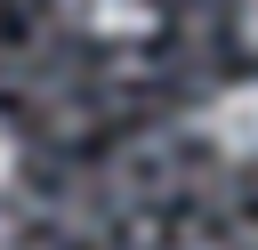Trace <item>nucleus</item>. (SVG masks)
<instances>
[{
  "instance_id": "39448f33",
  "label": "nucleus",
  "mask_w": 258,
  "mask_h": 250,
  "mask_svg": "<svg viewBox=\"0 0 258 250\" xmlns=\"http://www.w3.org/2000/svg\"><path fill=\"white\" fill-rule=\"evenodd\" d=\"M0 250H16V234H8V218H0Z\"/></svg>"
},
{
  "instance_id": "20e7f679",
  "label": "nucleus",
  "mask_w": 258,
  "mask_h": 250,
  "mask_svg": "<svg viewBox=\"0 0 258 250\" xmlns=\"http://www.w3.org/2000/svg\"><path fill=\"white\" fill-rule=\"evenodd\" d=\"M242 40L258 48V0H242Z\"/></svg>"
},
{
  "instance_id": "f257e3e1",
  "label": "nucleus",
  "mask_w": 258,
  "mask_h": 250,
  "mask_svg": "<svg viewBox=\"0 0 258 250\" xmlns=\"http://www.w3.org/2000/svg\"><path fill=\"white\" fill-rule=\"evenodd\" d=\"M202 145H218L226 161H258V81H226L202 113H194Z\"/></svg>"
},
{
  "instance_id": "f03ea898",
  "label": "nucleus",
  "mask_w": 258,
  "mask_h": 250,
  "mask_svg": "<svg viewBox=\"0 0 258 250\" xmlns=\"http://www.w3.org/2000/svg\"><path fill=\"white\" fill-rule=\"evenodd\" d=\"M64 16L97 40H145L153 32V0H64Z\"/></svg>"
},
{
  "instance_id": "7ed1b4c3",
  "label": "nucleus",
  "mask_w": 258,
  "mask_h": 250,
  "mask_svg": "<svg viewBox=\"0 0 258 250\" xmlns=\"http://www.w3.org/2000/svg\"><path fill=\"white\" fill-rule=\"evenodd\" d=\"M16 161H24V145H16V129H8V121H0V185H8V177H16Z\"/></svg>"
}]
</instances>
